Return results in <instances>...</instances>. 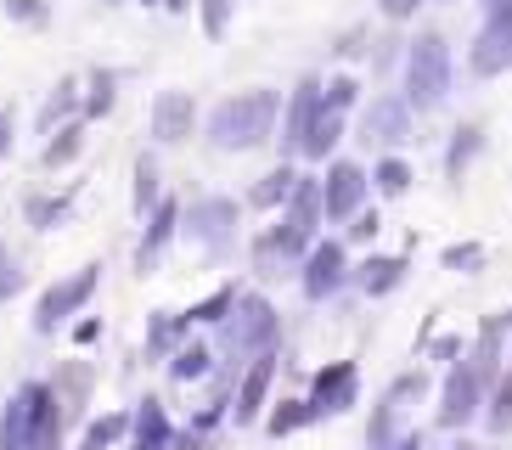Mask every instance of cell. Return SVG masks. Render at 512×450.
Masks as SVG:
<instances>
[{
    "mask_svg": "<svg viewBox=\"0 0 512 450\" xmlns=\"http://www.w3.org/2000/svg\"><path fill=\"white\" fill-rule=\"evenodd\" d=\"M169 439H175V422H169L164 400L147 394V400L130 411V434H124V445H130V450H164Z\"/></svg>",
    "mask_w": 512,
    "mask_h": 450,
    "instance_id": "e0dca14e",
    "label": "cell"
},
{
    "mask_svg": "<svg viewBox=\"0 0 512 450\" xmlns=\"http://www.w3.org/2000/svg\"><path fill=\"white\" fill-rule=\"evenodd\" d=\"M164 197V175H158V158L152 152H141L136 158V214H147L152 203Z\"/></svg>",
    "mask_w": 512,
    "mask_h": 450,
    "instance_id": "e575fe53",
    "label": "cell"
},
{
    "mask_svg": "<svg viewBox=\"0 0 512 450\" xmlns=\"http://www.w3.org/2000/svg\"><path fill=\"white\" fill-rule=\"evenodd\" d=\"M484 152V130L479 124H456L451 130V147H445V175L462 180L467 169H473V158Z\"/></svg>",
    "mask_w": 512,
    "mask_h": 450,
    "instance_id": "d4e9b609",
    "label": "cell"
},
{
    "mask_svg": "<svg viewBox=\"0 0 512 450\" xmlns=\"http://www.w3.org/2000/svg\"><path fill=\"white\" fill-rule=\"evenodd\" d=\"M349 242H372L377 231H383V220H377V209H361V214H349Z\"/></svg>",
    "mask_w": 512,
    "mask_h": 450,
    "instance_id": "b9f144b4",
    "label": "cell"
},
{
    "mask_svg": "<svg viewBox=\"0 0 512 450\" xmlns=\"http://www.w3.org/2000/svg\"><path fill=\"white\" fill-rule=\"evenodd\" d=\"M102 287V265H85V270H68L62 282H51L40 299H34V332H57L68 315H79L91 304V293Z\"/></svg>",
    "mask_w": 512,
    "mask_h": 450,
    "instance_id": "277c9868",
    "label": "cell"
},
{
    "mask_svg": "<svg viewBox=\"0 0 512 450\" xmlns=\"http://www.w3.org/2000/svg\"><path fill=\"white\" fill-rule=\"evenodd\" d=\"M355 102H361V79H355V74L321 79V107H327V113H349Z\"/></svg>",
    "mask_w": 512,
    "mask_h": 450,
    "instance_id": "d590c367",
    "label": "cell"
},
{
    "mask_svg": "<svg viewBox=\"0 0 512 450\" xmlns=\"http://www.w3.org/2000/svg\"><path fill=\"white\" fill-rule=\"evenodd\" d=\"M321 113H327V107H321V79L304 74L299 85H293V96L282 102V119H276V141H282V158H287V164H299L304 135L316 130Z\"/></svg>",
    "mask_w": 512,
    "mask_h": 450,
    "instance_id": "52a82bcc",
    "label": "cell"
},
{
    "mask_svg": "<svg viewBox=\"0 0 512 450\" xmlns=\"http://www.w3.org/2000/svg\"><path fill=\"white\" fill-rule=\"evenodd\" d=\"M411 113L406 96H377L372 107L361 113V141L366 147H400V141H411Z\"/></svg>",
    "mask_w": 512,
    "mask_h": 450,
    "instance_id": "9a60e30c",
    "label": "cell"
},
{
    "mask_svg": "<svg viewBox=\"0 0 512 450\" xmlns=\"http://www.w3.org/2000/svg\"><path fill=\"white\" fill-rule=\"evenodd\" d=\"M484 394H490V383L473 372V360H467V355L451 360L445 389H439V428H445V434H462L467 422L484 411Z\"/></svg>",
    "mask_w": 512,
    "mask_h": 450,
    "instance_id": "5b68a950",
    "label": "cell"
},
{
    "mask_svg": "<svg viewBox=\"0 0 512 450\" xmlns=\"http://www.w3.org/2000/svg\"><path fill=\"white\" fill-rule=\"evenodd\" d=\"M512 68V23H484L467 45V74L479 79H496Z\"/></svg>",
    "mask_w": 512,
    "mask_h": 450,
    "instance_id": "2e32d148",
    "label": "cell"
},
{
    "mask_svg": "<svg viewBox=\"0 0 512 450\" xmlns=\"http://www.w3.org/2000/svg\"><path fill=\"white\" fill-rule=\"evenodd\" d=\"M422 6H428V0H377V12L389 17V23H411Z\"/></svg>",
    "mask_w": 512,
    "mask_h": 450,
    "instance_id": "7bdbcfd3",
    "label": "cell"
},
{
    "mask_svg": "<svg viewBox=\"0 0 512 450\" xmlns=\"http://www.w3.org/2000/svg\"><path fill=\"white\" fill-rule=\"evenodd\" d=\"M6 158H12V113L0 107V164H6Z\"/></svg>",
    "mask_w": 512,
    "mask_h": 450,
    "instance_id": "7dc6e473",
    "label": "cell"
},
{
    "mask_svg": "<svg viewBox=\"0 0 512 450\" xmlns=\"http://www.w3.org/2000/svg\"><path fill=\"white\" fill-rule=\"evenodd\" d=\"M411 180H417V175H411V164H406V158H394V152H389V158H377V169H372V186L383 197H406Z\"/></svg>",
    "mask_w": 512,
    "mask_h": 450,
    "instance_id": "d6a6232c",
    "label": "cell"
},
{
    "mask_svg": "<svg viewBox=\"0 0 512 450\" xmlns=\"http://www.w3.org/2000/svg\"><path fill=\"white\" fill-rule=\"evenodd\" d=\"M237 293H242L237 282L214 287L209 299H197L192 310H186V327H220V321H226V315H231V304H237Z\"/></svg>",
    "mask_w": 512,
    "mask_h": 450,
    "instance_id": "f546056e",
    "label": "cell"
},
{
    "mask_svg": "<svg viewBox=\"0 0 512 450\" xmlns=\"http://www.w3.org/2000/svg\"><path fill=\"white\" fill-rule=\"evenodd\" d=\"M141 6H158V0H141Z\"/></svg>",
    "mask_w": 512,
    "mask_h": 450,
    "instance_id": "11a10c76",
    "label": "cell"
},
{
    "mask_svg": "<svg viewBox=\"0 0 512 450\" xmlns=\"http://www.w3.org/2000/svg\"><path fill=\"white\" fill-rule=\"evenodd\" d=\"M484 422H490V434H507L512 428V366H507V377H496V394H490Z\"/></svg>",
    "mask_w": 512,
    "mask_h": 450,
    "instance_id": "74e56055",
    "label": "cell"
},
{
    "mask_svg": "<svg viewBox=\"0 0 512 450\" xmlns=\"http://www.w3.org/2000/svg\"><path fill=\"white\" fill-rule=\"evenodd\" d=\"M91 383H96V372L85 366V360H79V366H62V377H51V389H57V400H62V417H68V428H74V422L85 417Z\"/></svg>",
    "mask_w": 512,
    "mask_h": 450,
    "instance_id": "44dd1931",
    "label": "cell"
},
{
    "mask_svg": "<svg viewBox=\"0 0 512 450\" xmlns=\"http://www.w3.org/2000/svg\"><path fill=\"white\" fill-rule=\"evenodd\" d=\"M406 259L400 254H372V259H361V265L349 270V282L361 287L366 299H383V293H394V287L406 282Z\"/></svg>",
    "mask_w": 512,
    "mask_h": 450,
    "instance_id": "ac0fdd59",
    "label": "cell"
},
{
    "mask_svg": "<svg viewBox=\"0 0 512 450\" xmlns=\"http://www.w3.org/2000/svg\"><path fill=\"white\" fill-rule=\"evenodd\" d=\"M276 119H282V90H271V85L237 90L226 102H214L209 147L214 152H254L276 135Z\"/></svg>",
    "mask_w": 512,
    "mask_h": 450,
    "instance_id": "6da1fadb",
    "label": "cell"
},
{
    "mask_svg": "<svg viewBox=\"0 0 512 450\" xmlns=\"http://www.w3.org/2000/svg\"><path fill=\"white\" fill-rule=\"evenodd\" d=\"M338 141H344V113H321L316 119V130L304 135V164H327L332 152H338Z\"/></svg>",
    "mask_w": 512,
    "mask_h": 450,
    "instance_id": "4316f807",
    "label": "cell"
},
{
    "mask_svg": "<svg viewBox=\"0 0 512 450\" xmlns=\"http://www.w3.org/2000/svg\"><path fill=\"white\" fill-rule=\"evenodd\" d=\"M299 265H304L299 270V287H304V299H310V304H327L332 293L349 282V248L338 237H316Z\"/></svg>",
    "mask_w": 512,
    "mask_h": 450,
    "instance_id": "ba28073f",
    "label": "cell"
},
{
    "mask_svg": "<svg viewBox=\"0 0 512 450\" xmlns=\"http://www.w3.org/2000/svg\"><path fill=\"white\" fill-rule=\"evenodd\" d=\"M158 6H169V12H192V0H158Z\"/></svg>",
    "mask_w": 512,
    "mask_h": 450,
    "instance_id": "f5cc1de1",
    "label": "cell"
},
{
    "mask_svg": "<svg viewBox=\"0 0 512 450\" xmlns=\"http://www.w3.org/2000/svg\"><path fill=\"white\" fill-rule=\"evenodd\" d=\"M0 450H29V422H23V389L0 405Z\"/></svg>",
    "mask_w": 512,
    "mask_h": 450,
    "instance_id": "836d02e7",
    "label": "cell"
},
{
    "mask_svg": "<svg viewBox=\"0 0 512 450\" xmlns=\"http://www.w3.org/2000/svg\"><path fill=\"white\" fill-rule=\"evenodd\" d=\"M304 400L316 405V417H338V411H349V405L361 400V366L355 360H332V366H321L316 377H310V394Z\"/></svg>",
    "mask_w": 512,
    "mask_h": 450,
    "instance_id": "7c38bea8",
    "label": "cell"
},
{
    "mask_svg": "<svg viewBox=\"0 0 512 450\" xmlns=\"http://www.w3.org/2000/svg\"><path fill=\"white\" fill-rule=\"evenodd\" d=\"M124 434H130V411H102V417H91V428L79 434V450H113Z\"/></svg>",
    "mask_w": 512,
    "mask_h": 450,
    "instance_id": "f1b7e54d",
    "label": "cell"
},
{
    "mask_svg": "<svg viewBox=\"0 0 512 450\" xmlns=\"http://www.w3.org/2000/svg\"><path fill=\"white\" fill-rule=\"evenodd\" d=\"M293 186H299V169L287 164H276L271 175H259L254 186H248V209H259V214H271V209H282L287 197H293Z\"/></svg>",
    "mask_w": 512,
    "mask_h": 450,
    "instance_id": "7402d4cb",
    "label": "cell"
},
{
    "mask_svg": "<svg viewBox=\"0 0 512 450\" xmlns=\"http://www.w3.org/2000/svg\"><path fill=\"white\" fill-rule=\"evenodd\" d=\"M332 51H338V57H361V51H366V29H349L344 40L332 45Z\"/></svg>",
    "mask_w": 512,
    "mask_h": 450,
    "instance_id": "f6af8a7d",
    "label": "cell"
},
{
    "mask_svg": "<svg viewBox=\"0 0 512 450\" xmlns=\"http://www.w3.org/2000/svg\"><path fill=\"white\" fill-rule=\"evenodd\" d=\"M23 293V265H17L12 254H6V242H0V304L17 299Z\"/></svg>",
    "mask_w": 512,
    "mask_h": 450,
    "instance_id": "60d3db41",
    "label": "cell"
},
{
    "mask_svg": "<svg viewBox=\"0 0 512 450\" xmlns=\"http://www.w3.org/2000/svg\"><path fill=\"white\" fill-rule=\"evenodd\" d=\"M389 450H428V439H422L417 434V428H411V434H400V439H394V445Z\"/></svg>",
    "mask_w": 512,
    "mask_h": 450,
    "instance_id": "816d5d0a",
    "label": "cell"
},
{
    "mask_svg": "<svg viewBox=\"0 0 512 450\" xmlns=\"http://www.w3.org/2000/svg\"><path fill=\"white\" fill-rule=\"evenodd\" d=\"M181 332H186V315L152 310L147 315V360H169V349L181 344Z\"/></svg>",
    "mask_w": 512,
    "mask_h": 450,
    "instance_id": "83f0119b",
    "label": "cell"
},
{
    "mask_svg": "<svg viewBox=\"0 0 512 450\" xmlns=\"http://www.w3.org/2000/svg\"><path fill=\"white\" fill-rule=\"evenodd\" d=\"M276 338H282V315H276V304L265 299V293H237L231 315L220 321V344H226V355L254 360V355H265V349H276Z\"/></svg>",
    "mask_w": 512,
    "mask_h": 450,
    "instance_id": "3957f363",
    "label": "cell"
},
{
    "mask_svg": "<svg viewBox=\"0 0 512 450\" xmlns=\"http://www.w3.org/2000/svg\"><path fill=\"white\" fill-rule=\"evenodd\" d=\"M23 389V422H29V450H62L68 439V417L51 383H17Z\"/></svg>",
    "mask_w": 512,
    "mask_h": 450,
    "instance_id": "9c48e42d",
    "label": "cell"
},
{
    "mask_svg": "<svg viewBox=\"0 0 512 450\" xmlns=\"http://www.w3.org/2000/svg\"><path fill=\"white\" fill-rule=\"evenodd\" d=\"M0 6H6V17H12V23H29V29H46V23H51L46 0H0Z\"/></svg>",
    "mask_w": 512,
    "mask_h": 450,
    "instance_id": "f35d334b",
    "label": "cell"
},
{
    "mask_svg": "<svg viewBox=\"0 0 512 450\" xmlns=\"http://www.w3.org/2000/svg\"><path fill=\"white\" fill-rule=\"evenodd\" d=\"M237 214H242V203L237 197H197V203H186L181 209V231L186 237H197L203 248H226L231 242V231H237Z\"/></svg>",
    "mask_w": 512,
    "mask_h": 450,
    "instance_id": "8fae6325",
    "label": "cell"
},
{
    "mask_svg": "<svg viewBox=\"0 0 512 450\" xmlns=\"http://www.w3.org/2000/svg\"><path fill=\"white\" fill-rule=\"evenodd\" d=\"M445 6H451V0H445Z\"/></svg>",
    "mask_w": 512,
    "mask_h": 450,
    "instance_id": "6f0895ef",
    "label": "cell"
},
{
    "mask_svg": "<svg viewBox=\"0 0 512 450\" xmlns=\"http://www.w3.org/2000/svg\"><path fill=\"white\" fill-rule=\"evenodd\" d=\"M79 152H85V119H68V124H57V130H51V141L40 147V169H46V175H57V169L79 164Z\"/></svg>",
    "mask_w": 512,
    "mask_h": 450,
    "instance_id": "d6986e66",
    "label": "cell"
},
{
    "mask_svg": "<svg viewBox=\"0 0 512 450\" xmlns=\"http://www.w3.org/2000/svg\"><path fill=\"white\" fill-rule=\"evenodd\" d=\"M310 422H321L310 400H282L271 417H265V434H271V439H287V434H299V428H310Z\"/></svg>",
    "mask_w": 512,
    "mask_h": 450,
    "instance_id": "1f68e13d",
    "label": "cell"
},
{
    "mask_svg": "<svg viewBox=\"0 0 512 450\" xmlns=\"http://www.w3.org/2000/svg\"><path fill=\"white\" fill-rule=\"evenodd\" d=\"M107 6H124V0H107Z\"/></svg>",
    "mask_w": 512,
    "mask_h": 450,
    "instance_id": "9f6ffc18",
    "label": "cell"
},
{
    "mask_svg": "<svg viewBox=\"0 0 512 450\" xmlns=\"http://www.w3.org/2000/svg\"><path fill=\"white\" fill-rule=\"evenodd\" d=\"M164 366H169V383H197V377H209L220 360H214V344H175Z\"/></svg>",
    "mask_w": 512,
    "mask_h": 450,
    "instance_id": "cb8c5ba5",
    "label": "cell"
},
{
    "mask_svg": "<svg viewBox=\"0 0 512 450\" xmlns=\"http://www.w3.org/2000/svg\"><path fill=\"white\" fill-rule=\"evenodd\" d=\"M197 135V102L186 90H158L152 96V141L158 147H181Z\"/></svg>",
    "mask_w": 512,
    "mask_h": 450,
    "instance_id": "5bb4252c",
    "label": "cell"
},
{
    "mask_svg": "<svg viewBox=\"0 0 512 450\" xmlns=\"http://www.w3.org/2000/svg\"><path fill=\"white\" fill-rule=\"evenodd\" d=\"M68 119H79V79L74 74H62L57 85H51V96H46V107H40V119H34V130H57V124H68Z\"/></svg>",
    "mask_w": 512,
    "mask_h": 450,
    "instance_id": "603a6c76",
    "label": "cell"
},
{
    "mask_svg": "<svg viewBox=\"0 0 512 450\" xmlns=\"http://www.w3.org/2000/svg\"><path fill=\"white\" fill-rule=\"evenodd\" d=\"M68 209H74V192H40V186H34L29 197H23V214H29V225L34 231H51V225H62L68 220Z\"/></svg>",
    "mask_w": 512,
    "mask_h": 450,
    "instance_id": "484cf974",
    "label": "cell"
},
{
    "mask_svg": "<svg viewBox=\"0 0 512 450\" xmlns=\"http://www.w3.org/2000/svg\"><path fill=\"white\" fill-rule=\"evenodd\" d=\"M192 6H197V23H203V34H209V40H226L237 0H192Z\"/></svg>",
    "mask_w": 512,
    "mask_h": 450,
    "instance_id": "8d00e7d4",
    "label": "cell"
},
{
    "mask_svg": "<svg viewBox=\"0 0 512 450\" xmlns=\"http://www.w3.org/2000/svg\"><path fill=\"white\" fill-rule=\"evenodd\" d=\"M484 6V23H512V0H479Z\"/></svg>",
    "mask_w": 512,
    "mask_h": 450,
    "instance_id": "bcb514c9",
    "label": "cell"
},
{
    "mask_svg": "<svg viewBox=\"0 0 512 450\" xmlns=\"http://www.w3.org/2000/svg\"><path fill=\"white\" fill-rule=\"evenodd\" d=\"M366 192H372V175L355 158H327V175H321V220L344 225L349 214L366 209Z\"/></svg>",
    "mask_w": 512,
    "mask_h": 450,
    "instance_id": "8992f818",
    "label": "cell"
},
{
    "mask_svg": "<svg viewBox=\"0 0 512 450\" xmlns=\"http://www.w3.org/2000/svg\"><path fill=\"white\" fill-rule=\"evenodd\" d=\"M445 450H484V445H473V439H456V445H445Z\"/></svg>",
    "mask_w": 512,
    "mask_h": 450,
    "instance_id": "db71d44e",
    "label": "cell"
},
{
    "mask_svg": "<svg viewBox=\"0 0 512 450\" xmlns=\"http://www.w3.org/2000/svg\"><path fill=\"white\" fill-rule=\"evenodd\" d=\"M451 40L439 29H422L417 40L406 45V107L411 113H434L445 96H451Z\"/></svg>",
    "mask_w": 512,
    "mask_h": 450,
    "instance_id": "7a4b0ae2",
    "label": "cell"
},
{
    "mask_svg": "<svg viewBox=\"0 0 512 450\" xmlns=\"http://www.w3.org/2000/svg\"><path fill=\"white\" fill-rule=\"evenodd\" d=\"M456 355H462V338H439L434 344V360H445V366H451Z\"/></svg>",
    "mask_w": 512,
    "mask_h": 450,
    "instance_id": "c3c4849f",
    "label": "cell"
},
{
    "mask_svg": "<svg viewBox=\"0 0 512 450\" xmlns=\"http://www.w3.org/2000/svg\"><path fill=\"white\" fill-rule=\"evenodd\" d=\"M439 265L445 270H479L484 265V242H456V248L439 254Z\"/></svg>",
    "mask_w": 512,
    "mask_h": 450,
    "instance_id": "ab89813d",
    "label": "cell"
},
{
    "mask_svg": "<svg viewBox=\"0 0 512 450\" xmlns=\"http://www.w3.org/2000/svg\"><path fill=\"white\" fill-rule=\"evenodd\" d=\"M400 411H406V405H394L389 394L372 405V422H366V450H389L394 439H400Z\"/></svg>",
    "mask_w": 512,
    "mask_h": 450,
    "instance_id": "4dcf8cb0",
    "label": "cell"
},
{
    "mask_svg": "<svg viewBox=\"0 0 512 450\" xmlns=\"http://www.w3.org/2000/svg\"><path fill=\"white\" fill-rule=\"evenodd\" d=\"M164 450H214V439L197 434V428H175V439H169Z\"/></svg>",
    "mask_w": 512,
    "mask_h": 450,
    "instance_id": "ee69618b",
    "label": "cell"
},
{
    "mask_svg": "<svg viewBox=\"0 0 512 450\" xmlns=\"http://www.w3.org/2000/svg\"><path fill=\"white\" fill-rule=\"evenodd\" d=\"M113 102H119V74H113V68H91V79L79 85V119L85 124L107 119Z\"/></svg>",
    "mask_w": 512,
    "mask_h": 450,
    "instance_id": "ffe728a7",
    "label": "cell"
},
{
    "mask_svg": "<svg viewBox=\"0 0 512 450\" xmlns=\"http://www.w3.org/2000/svg\"><path fill=\"white\" fill-rule=\"evenodd\" d=\"M276 349H265V355H254L248 366H242V377H237V389H231V422L237 428H254L259 422V411L271 405V383H276Z\"/></svg>",
    "mask_w": 512,
    "mask_h": 450,
    "instance_id": "30bf717a",
    "label": "cell"
},
{
    "mask_svg": "<svg viewBox=\"0 0 512 450\" xmlns=\"http://www.w3.org/2000/svg\"><path fill=\"white\" fill-rule=\"evenodd\" d=\"M102 338V321H79L74 327V344H96Z\"/></svg>",
    "mask_w": 512,
    "mask_h": 450,
    "instance_id": "681fc988",
    "label": "cell"
},
{
    "mask_svg": "<svg viewBox=\"0 0 512 450\" xmlns=\"http://www.w3.org/2000/svg\"><path fill=\"white\" fill-rule=\"evenodd\" d=\"M372 57H377V68H389V62L400 57V40H383V45H377V51H372Z\"/></svg>",
    "mask_w": 512,
    "mask_h": 450,
    "instance_id": "f907efd6",
    "label": "cell"
},
{
    "mask_svg": "<svg viewBox=\"0 0 512 450\" xmlns=\"http://www.w3.org/2000/svg\"><path fill=\"white\" fill-rule=\"evenodd\" d=\"M175 237H181V203L175 197H158L147 209V231H141V248H136V276H152Z\"/></svg>",
    "mask_w": 512,
    "mask_h": 450,
    "instance_id": "4fadbf2b",
    "label": "cell"
}]
</instances>
